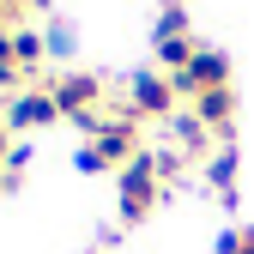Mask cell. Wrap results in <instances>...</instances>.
Listing matches in <instances>:
<instances>
[{
    "label": "cell",
    "mask_w": 254,
    "mask_h": 254,
    "mask_svg": "<svg viewBox=\"0 0 254 254\" xmlns=\"http://www.w3.org/2000/svg\"><path fill=\"white\" fill-rule=\"evenodd\" d=\"M49 91H55V103H61L67 121L103 109V79H97V73H61V79H49Z\"/></svg>",
    "instance_id": "cell-6"
},
{
    "label": "cell",
    "mask_w": 254,
    "mask_h": 254,
    "mask_svg": "<svg viewBox=\"0 0 254 254\" xmlns=\"http://www.w3.org/2000/svg\"><path fill=\"white\" fill-rule=\"evenodd\" d=\"M55 121H67V115H61L49 85H30V91H18L6 103V127H18V133H37V127H55Z\"/></svg>",
    "instance_id": "cell-5"
},
{
    "label": "cell",
    "mask_w": 254,
    "mask_h": 254,
    "mask_svg": "<svg viewBox=\"0 0 254 254\" xmlns=\"http://www.w3.org/2000/svg\"><path fill=\"white\" fill-rule=\"evenodd\" d=\"M73 164H79L85 176H103V170H109V164H103V151H97V145H91V139L79 145V157H73Z\"/></svg>",
    "instance_id": "cell-13"
},
{
    "label": "cell",
    "mask_w": 254,
    "mask_h": 254,
    "mask_svg": "<svg viewBox=\"0 0 254 254\" xmlns=\"http://www.w3.org/2000/svg\"><path fill=\"white\" fill-rule=\"evenodd\" d=\"M43 55H49V37H43V30H12V61L24 67V79H30V85H43V79H37Z\"/></svg>",
    "instance_id": "cell-11"
},
{
    "label": "cell",
    "mask_w": 254,
    "mask_h": 254,
    "mask_svg": "<svg viewBox=\"0 0 254 254\" xmlns=\"http://www.w3.org/2000/svg\"><path fill=\"white\" fill-rule=\"evenodd\" d=\"M194 115L212 127V139L218 145H230V121H236V91L230 85H218V91H206V97H194Z\"/></svg>",
    "instance_id": "cell-8"
},
{
    "label": "cell",
    "mask_w": 254,
    "mask_h": 254,
    "mask_svg": "<svg viewBox=\"0 0 254 254\" xmlns=\"http://www.w3.org/2000/svg\"><path fill=\"white\" fill-rule=\"evenodd\" d=\"M151 49L157 61H164V73H182L188 61H194V30H188V12H182V0H164V12H157V30H151Z\"/></svg>",
    "instance_id": "cell-3"
},
{
    "label": "cell",
    "mask_w": 254,
    "mask_h": 254,
    "mask_svg": "<svg viewBox=\"0 0 254 254\" xmlns=\"http://www.w3.org/2000/svg\"><path fill=\"white\" fill-rule=\"evenodd\" d=\"M24 164H30V145H12V151H6V176H18Z\"/></svg>",
    "instance_id": "cell-15"
},
{
    "label": "cell",
    "mask_w": 254,
    "mask_h": 254,
    "mask_svg": "<svg viewBox=\"0 0 254 254\" xmlns=\"http://www.w3.org/2000/svg\"><path fill=\"white\" fill-rule=\"evenodd\" d=\"M49 55H73V24H49Z\"/></svg>",
    "instance_id": "cell-14"
},
{
    "label": "cell",
    "mask_w": 254,
    "mask_h": 254,
    "mask_svg": "<svg viewBox=\"0 0 254 254\" xmlns=\"http://www.w3.org/2000/svg\"><path fill=\"white\" fill-rule=\"evenodd\" d=\"M157 194H164V176H157V157H133V164L121 170V224H145Z\"/></svg>",
    "instance_id": "cell-2"
},
{
    "label": "cell",
    "mask_w": 254,
    "mask_h": 254,
    "mask_svg": "<svg viewBox=\"0 0 254 254\" xmlns=\"http://www.w3.org/2000/svg\"><path fill=\"white\" fill-rule=\"evenodd\" d=\"M12 6H18V12H24V6H43V0H12Z\"/></svg>",
    "instance_id": "cell-19"
},
{
    "label": "cell",
    "mask_w": 254,
    "mask_h": 254,
    "mask_svg": "<svg viewBox=\"0 0 254 254\" xmlns=\"http://www.w3.org/2000/svg\"><path fill=\"white\" fill-rule=\"evenodd\" d=\"M6 61H12V24H0V67H6ZM12 67H18V61H12Z\"/></svg>",
    "instance_id": "cell-16"
},
{
    "label": "cell",
    "mask_w": 254,
    "mask_h": 254,
    "mask_svg": "<svg viewBox=\"0 0 254 254\" xmlns=\"http://www.w3.org/2000/svg\"><path fill=\"white\" fill-rule=\"evenodd\" d=\"M12 182H18V176H6V170H0V194H6V188H12Z\"/></svg>",
    "instance_id": "cell-18"
},
{
    "label": "cell",
    "mask_w": 254,
    "mask_h": 254,
    "mask_svg": "<svg viewBox=\"0 0 254 254\" xmlns=\"http://www.w3.org/2000/svg\"><path fill=\"white\" fill-rule=\"evenodd\" d=\"M170 85H176V97H206V91H218V85H230V55L224 49H194V61H188L182 73H170Z\"/></svg>",
    "instance_id": "cell-4"
},
{
    "label": "cell",
    "mask_w": 254,
    "mask_h": 254,
    "mask_svg": "<svg viewBox=\"0 0 254 254\" xmlns=\"http://www.w3.org/2000/svg\"><path fill=\"white\" fill-rule=\"evenodd\" d=\"M115 115L170 121V115H176V85H170V73H133V79H127V91L115 97Z\"/></svg>",
    "instance_id": "cell-1"
},
{
    "label": "cell",
    "mask_w": 254,
    "mask_h": 254,
    "mask_svg": "<svg viewBox=\"0 0 254 254\" xmlns=\"http://www.w3.org/2000/svg\"><path fill=\"white\" fill-rule=\"evenodd\" d=\"M6 151H12V127H6V115H0V170H6Z\"/></svg>",
    "instance_id": "cell-17"
},
{
    "label": "cell",
    "mask_w": 254,
    "mask_h": 254,
    "mask_svg": "<svg viewBox=\"0 0 254 254\" xmlns=\"http://www.w3.org/2000/svg\"><path fill=\"white\" fill-rule=\"evenodd\" d=\"M170 139H176V151H182V157H212V127H206L194 109L170 115Z\"/></svg>",
    "instance_id": "cell-9"
},
{
    "label": "cell",
    "mask_w": 254,
    "mask_h": 254,
    "mask_svg": "<svg viewBox=\"0 0 254 254\" xmlns=\"http://www.w3.org/2000/svg\"><path fill=\"white\" fill-rule=\"evenodd\" d=\"M91 145L103 151L109 170H127V164L139 157V121H133V115H103V127H97V139H91Z\"/></svg>",
    "instance_id": "cell-7"
},
{
    "label": "cell",
    "mask_w": 254,
    "mask_h": 254,
    "mask_svg": "<svg viewBox=\"0 0 254 254\" xmlns=\"http://www.w3.org/2000/svg\"><path fill=\"white\" fill-rule=\"evenodd\" d=\"M218 254H254V224H236L218 236Z\"/></svg>",
    "instance_id": "cell-12"
},
{
    "label": "cell",
    "mask_w": 254,
    "mask_h": 254,
    "mask_svg": "<svg viewBox=\"0 0 254 254\" xmlns=\"http://www.w3.org/2000/svg\"><path fill=\"white\" fill-rule=\"evenodd\" d=\"M206 188L218 200H236V145H218L206 157Z\"/></svg>",
    "instance_id": "cell-10"
}]
</instances>
